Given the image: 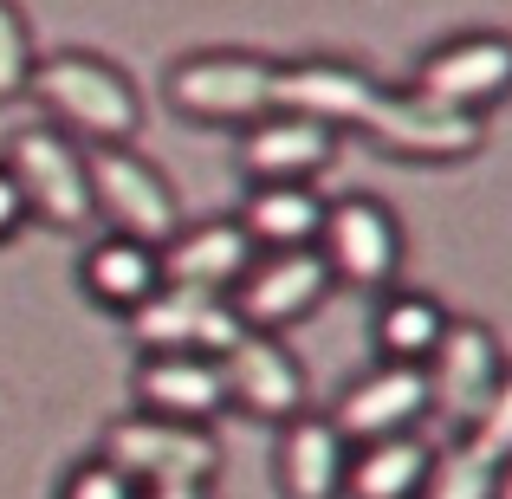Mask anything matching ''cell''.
Masks as SVG:
<instances>
[{
    "label": "cell",
    "instance_id": "cell-1",
    "mask_svg": "<svg viewBox=\"0 0 512 499\" xmlns=\"http://www.w3.org/2000/svg\"><path fill=\"white\" fill-rule=\"evenodd\" d=\"M33 98L46 104L52 130L72 143L98 150V143H130L143 130V98L130 85L124 65L98 59V52H52L33 72Z\"/></svg>",
    "mask_w": 512,
    "mask_h": 499
},
{
    "label": "cell",
    "instance_id": "cell-25",
    "mask_svg": "<svg viewBox=\"0 0 512 499\" xmlns=\"http://www.w3.org/2000/svg\"><path fill=\"white\" fill-rule=\"evenodd\" d=\"M467 441H474L480 454H487L493 467H506L512 461V370L493 383V396L480 402V415L467 422Z\"/></svg>",
    "mask_w": 512,
    "mask_h": 499
},
{
    "label": "cell",
    "instance_id": "cell-22",
    "mask_svg": "<svg viewBox=\"0 0 512 499\" xmlns=\"http://www.w3.org/2000/svg\"><path fill=\"white\" fill-rule=\"evenodd\" d=\"M448 305L435 299V292H409V286H389L383 305H376L370 331H376V350H383L389 363H428L435 357V344L448 337Z\"/></svg>",
    "mask_w": 512,
    "mask_h": 499
},
{
    "label": "cell",
    "instance_id": "cell-20",
    "mask_svg": "<svg viewBox=\"0 0 512 499\" xmlns=\"http://www.w3.org/2000/svg\"><path fill=\"white\" fill-rule=\"evenodd\" d=\"M331 201L312 182H253L240 201V227L253 234L260 253H292V247H318Z\"/></svg>",
    "mask_w": 512,
    "mask_h": 499
},
{
    "label": "cell",
    "instance_id": "cell-15",
    "mask_svg": "<svg viewBox=\"0 0 512 499\" xmlns=\"http://www.w3.org/2000/svg\"><path fill=\"white\" fill-rule=\"evenodd\" d=\"M260 247L240 227V214H221V221H182L163 247V279L169 286H195V292H221L234 299V286L253 273Z\"/></svg>",
    "mask_w": 512,
    "mask_h": 499
},
{
    "label": "cell",
    "instance_id": "cell-19",
    "mask_svg": "<svg viewBox=\"0 0 512 499\" xmlns=\"http://www.w3.org/2000/svg\"><path fill=\"white\" fill-rule=\"evenodd\" d=\"M78 286L98 312L130 318L156 286H163V247L150 240H130V234H91L85 260H78Z\"/></svg>",
    "mask_w": 512,
    "mask_h": 499
},
{
    "label": "cell",
    "instance_id": "cell-11",
    "mask_svg": "<svg viewBox=\"0 0 512 499\" xmlns=\"http://www.w3.org/2000/svg\"><path fill=\"white\" fill-rule=\"evenodd\" d=\"M415 91L454 104V111H493L500 98H512V33H461L441 39L415 72Z\"/></svg>",
    "mask_w": 512,
    "mask_h": 499
},
{
    "label": "cell",
    "instance_id": "cell-23",
    "mask_svg": "<svg viewBox=\"0 0 512 499\" xmlns=\"http://www.w3.org/2000/svg\"><path fill=\"white\" fill-rule=\"evenodd\" d=\"M422 499H500V467L461 435V441H448V448H435Z\"/></svg>",
    "mask_w": 512,
    "mask_h": 499
},
{
    "label": "cell",
    "instance_id": "cell-18",
    "mask_svg": "<svg viewBox=\"0 0 512 499\" xmlns=\"http://www.w3.org/2000/svg\"><path fill=\"white\" fill-rule=\"evenodd\" d=\"M376 78L350 59H299L286 65V91H279V111H299V117H318L325 130H363L376 104Z\"/></svg>",
    "mask_w": 512,
    "mask_h": 499
},
{
    "label": "cell",
    "instance_id": "cell-27",
    "mask_svg": "<svg viewBox=\"0 0 512 499\" xmlns=\"http://www.w3.org/2000/svg\"><path fill=\"white\" fill-rule=\"evenodd\" d=\"M20 227H26V201H20V188H13V175L0 169V247H7Z\"/></svg>",
    "mask_w": 512,
    "mask_h": 499
},
{
    "label": "cell",
    "instance_id": "cell-12",
    "mask_svg": "<svg viewBox=\"0 0 512 499\" xmlns=\"http://www.w3.org/2000/svg\"><path fill=\"white\" fill-rule=\"evenodd\" d=\"M221 370H227V402L253 422L286 428L292 415H305V363L273 331H247L221 357Z\"/></svg>",
    "mask_w": 512,
    "mask_h": 499
},
{
    "label": "cell",
    "instance_id": "cell-5",
    "mask_svg": "<svg viewBox=\"0 0 512 499\" xmlns=\"http://www.w3.org/2000/svg\"><path fill=\"white\" fill-rule=\"evenodd\" d=\"M85 169H91V208H98L104 234L169 247V234L182 227V208H175L169 175L150 156L130 150V143H98V150H85Z\"/></svg>",
    "mask_w": 512,
    "mask_h": 499
},
{
    "label": "cell",
    "instance_id": "cell-29",
    "mask_svg": "<svg viewBox=\"0 0 512 499\" xmlns=\"http://www.w3.org/2000/svg\"><path fill=\"white\" fill-rule=\"evenodd\" d=\"M500 499H512V461L500 467Z\"/></svg>",
    "mask_w": 512,
    "mask_h": 499
},
{
    "label": "cell",
    "instance_id": "cell-14",
    "mask_svg": "<svg viewBox=\"0 0 512 499\" xmlns=\"http://www.w3.org/2000/svg\"><path fill=\"white\" fill-rule=\"evenodd\" d=\"M137 409L163 415V422H188L208 428L214 415H227V370L221 357H201V350H156L137 363Z\"/></svg>",
    "mask_w": 512,
    "mask_h": 499
},
{
    "label": "cell",
    "instance_id": "cell-17",
    "mask_svg": "<svg viewBox=\"0 0 512 499\" xmlns=\"http://www.w3.org/2000/svg\"><path fill=\"white\" fill-rule=\"evenodd\" d=\"M273 474L286 499H344V474H350V441L331 415H292L279 428L273 448Z\"/></svg>",
    "mask_w": 512,
    "mask_h": 499
},
{
    "label": "cell",
    "instance_id": "cell-13",
    "mask_svg": "<svg viewBox=\"0 0 512 499\" xmlns=\"http://www.w3.org/2000/svg\"><path fill=\"white\" fill-rule=\"evenodd\" d=\"M428 370V396H435V415H448V422H474L480 402L493 396V383L506 376V350L500 337H493L480 318H454L448 337L435 344V357L422 363Z\"/></svg>",
    "mask_w": 512,
    "mask_h": 499
},
{
    "label": "cell",
    "instance_id": "cell-9",
    "mask_svg": "<svg viewBox=\"0 0 512 499\" xmlns=\"http://www.w3.org/2000/svg\"><path fill=\"white\" fill-rule=\"evenodd\" d=\"M435 415V396H428V370L422 363H376V370H363L357 383L338 396V409H331V422L344 428L350 448H363V441H389V435H415V428Z\"/></svg>",
    "mask_w": 512,
    "mask_h": 499
},
{
    "label": "cell",
    "instance_id": "cell-8",
    "mask_svg": "<svg viewBox=\"0 0 512 499\" xmlns=\"http://www.w3.org/2000/svg\"><path fill=\"white\" fill-rule=\"evenodd\" d=\"M124 325H130V337H137L143 357H156V350H201V357H227V350L247 337L234 299H221V292H195V286H169V279L124 318Z\"/></svg>",
    "mask_w": 512,
    "mask_h": 499
},
{
    "label": "cell",
    "instance_id": "cell-10",
    "mask_svg": "<svg viewBox=\"0 0 512 499\" xmlns=\"http://www.w3.org/2000/svg\"><path fill=\"white\" fill-rule=\"evenodd\" d=\"M338 286L325 266V253L318 247H292V253H260L253 260V273L234 286V312L247 331H286L299 325L305 312H318L325 305V292Z\"/></svg>",
    "mask_w": 512,
    "mask_h": 499
},
{
    "label": "cell",
    "instance_id": "cell-28",
    "mask_svg": "<svg viewBox=\"0 0 512 499\" xmlns=\"http://www.w3.org/2000/svg\"><path fill=\"white\" fill-rule=\"evenodd\" d=\"M137 499H214V487H143Z\"/></svg>",
    "mask_w": 512,
    "mask_h": 499
},
{
    "label": "cell",
    "instance_id": "cell-7",
    "mask_svg": "<svg viewBox=\"0 0 512 499\" xmlns=\"http://www.w3.org/2000/svg\"><path fill=\"white\" fill-rule=\"evenodd\" d=\"M318 253H325V266H331L338 286L389 292L402 279V253H409V240H402V221H396L389 201L344 195V201H331V214H325Z\"/></svg>",
    "mask_w": 512,
    "mask_h": 499
},
{
    "label": "cell",
    "instance_id": "cell-4",
    "mask_svg": "<svg viewBox=\"0 0 512 499\" xmlns=\"http://www.w3.org/2000/svg\"><path fill=\"white\" fill-rule=\"evenodd\" d=\"M98 454L130 474L137 487H214L221 474V441L214 428H188V422H163L150 409H130L104 428Z\"/></svg>",
    "mask_w": 512,
    "mask_h": 499
},
{
    "label": "cell",
    "instance_id": "cell-21",
    "mask_svg": "<svg viewBox=\"0 0 512 499\" xmlns=\"http://www.w3.org/2000/svg\"><path fill=\"white\" fill-rule=\"evenodd\" d=\"M435 448L422 435H389V441H363L350 448V474L344 499H422Z\"/></svg>",
    "mask_w": 512,
    "mask_h": 499
},
{
    "label": "cell",
    "instance_id": "cell-6",
    "mask_svg": "<svg viewBox=\"0 0 512 499\" xmlns=\"http://www.w3.org/2000/svg\"><path fill=\"white\" fill-rule=\"evenodd\" d=\"M363 137L383 143L389 156H409V163H467V156L487 150V117L454 111V104L428 98V91H376L370 117H363Z\"/></svg>",
    "mask_w": 512,
    "mask_h": 499
},
{
    "label": "cell",
    "instance_id": "cell-24",
    "mask_svg": "<svg viewBox=\"0 0 512 499\" xmlns=\"http://www.w3.org/2000/svg\"><path fill=\"white\" fill-rule=\"evenodd\" d=\"M33 72H39V52H33V26L13 0H0V104L26 98L33 91Z\"/></svg>",
    "mask_w": 512,
    "mask_h": 499
},
{
    "label": "cell",
    "instance_id": "cell-26",
    "mask_svg": "<svg viewBox=\"0 0 512 499\" xmlns=\"http://www.w3.org/2000/svg\"><path fill=\"white\" fill-rule=\"evenodd\" d=\"M143 487L130 474H117L104 454H91V461H78L72 474L59 480V499H137Z\"/></svg>",
    "mask_w": 512,
    "mask_h": 499
},
{
    "label": "cell",
    "instance_id": "cell-3",
    "mask_svg": "<svg viewBox=\"0 0 512 499\" xmlns=\"http://www.w3.org/2000/svg\"><path fill=\"white\" fill-rule=\"evenodd\" d=\"M286 65L260 52H188L169 72V104L188 124H260L279 111Z\"/></svg>",
    "mask_w": 512,
    "mask_h": 499
},
{
    "label": "cell",
    "instance_id": "cell-16",
    "mask_svg": "<svg viewBox=\"0 0 512 499\" xmlns=\"http://www.w3.org/2000/svg\"><path fill=\"white\" fill-rule=\"evenodd\" d=\"M331 156H338V130H325L318 117H299V111H273L240 130L247 182H312Z\"/></svg>",
    "mask_w": 512,
    "mask_h": 499
},
{
    "label": "cell",
    "instance_id": "cell-2",
    "mask_svg": "<svg viewBox=\"0 0 512 499\" xmlns=\"http://www.w3.org/2000/svg\"><path fill=\"white\" fill-rule=\"evenodd\" d=\"M0 169L13 175L26 201V221L52 227V234H91L98 208H91V169H85V143H72L52 124H26L7 137Z\"/></svg>",
    "mask_w": 512,
    "mask_h": 499
}]
</instances>
